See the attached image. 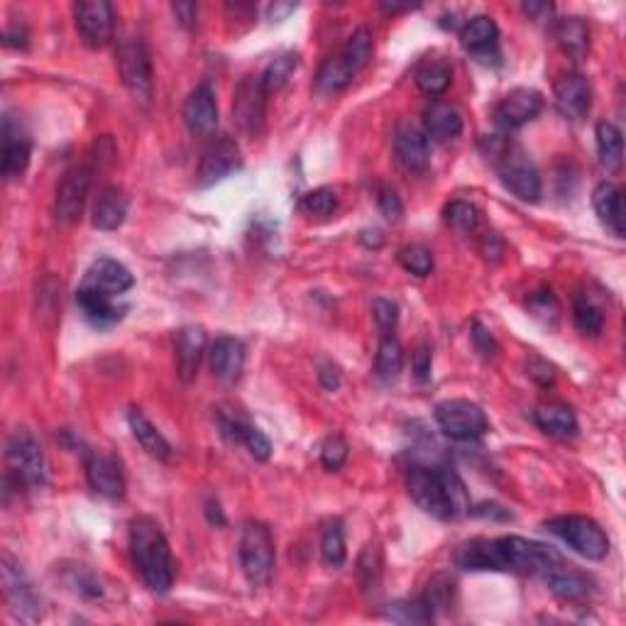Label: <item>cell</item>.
<instances>
[{"label": "cell", "mask_w": 626, "mask_h": 626, "mask_svg": "<svg viewBox=\"0 0 626 626\" xmlns=\"http://www.w3.org/2000/svg\"><path fill=\"white\" fill-rule=\"evenodd\" d=\"M411 499L436 519H458L470 512V497L463 480L448 468H424L414 465L406 475Z\"/></svg>", "instance_id": "cell-1"}, {"label": "cell", "mask_w": 626, "mask_h": 626, "mask_svg": "<svg viewBox=\"0 0 626 626\" xmlns=\"http://www.w3.org/2000/svg\"><path fill=\"white\" fill-rule=\"evenodd\" d=\"M130 556L142 582L157 595L172 590L174 585V558L167 536L150 516H140L130 524Z\"/></svg>", "instance_id": "cell-2"}, {"label": "cell", "mask_w": 626, "mask_h": 626, "mask_svg": "<svg viewBox=\"0 0 626 626\" xmlns=\"http://www.w3.org/2000/svg\"><path fill=\"white\" fill-rule=\"evenodd\" d=\"M115 67H118L120 81L130 91V96L147 106L155 93V74H152L150 52H147L145 42L137 37L120 40L118 52H115Z\"/></svg>", "instance_id": "cell-3"}, {"label": "cell", "mask_w": 626, "mask_h": 626, "mask_svg": "<svg viewBox=\"0 0 626 626\" xmlns=\"http://www.w3.org/2000/svg\"><path fill=\"white\" fill-rule=\"evenodd\" d=\"M499 553H502V573L516 575H546L548 570L563 563V558L551 546L538 541H529L521 536H502Z\"/></svg>", "instance_id": "cell-4"}, {"label": "cell", "mask_w": 626, "mask_h": 626, "mask_svg": "<svg viewBox=\"0 0 626 626\" xmlns=\"http://www.w3.org/2000/svg\"><path fill=\"white\" fill-rule=\"evenodd\" d=\"M553 536H558L570 551L587 560H602L609 553V536L597 521L587 516H558L546 524Z\"/></svg>", "instance_id": "cell-5"}, {"label": "cell", "mask_w": 626, "mask_h": 626, "mask_svg": "<svg viewBox=\"0 0 626 626\" xmlns=\"http://www.w3.org/2000/svg\"><path fill=\"white\" fill-rule=\"evenodd\" d=\"M494 157H497V172L504 189H509L516 199L526 203H536L541 199V174H538L534 162L519 147L502 142Z\"/></svg>", "instance_id": "cell-6"}, {"label": "cell", "mask_w": 626, "mask_h": 626, "mask_svg": "<svg viewBox=\"0 0 626 626\" xmlns=\"http://www.w3.org/2000/svg\"><path fill=\"white\" fill-rule=\"evenodd\" d=\"M8 482L15 487H42L47 482V460L40 443L27 431H18L8 441Z\"/></svg>", "instance_id": "cell-7"}, {"label": "cell", "mask_w": 626, "mask_h": 626, "mask_svg": "<svg viewBox=\"0 0 626 626\" xmlns=\"http://www.w3.org/2000/svg\"><path fill=\"white\" fill-rule=\"evenodd\" d=\"M277 563V551H274V538L265 524L250 521L245 524L243 536H240V565H243L245 578L252 585H267Z\"/></svg>", "instance_id": "cell-8"}, {"label": "cell", "mask_w": 626, "mask_h": 626, "mask_svg": "<svg viewBox=\"0 0 626 626\" xmlns=\"http://www.w3.org/2000/svg\"><path fill=\"white\" fill-rule=\"evenodd\" d=\"M436 424L450 441H477L490 431V421L482 406L468 402V399H448L441 402L433 411Z\"/></svg>", "instance_id": "cell-9"}, {"label": "cell", "mask_w": 626, "mask_h": 626, "mask_svg": "<svg viewBox=\"0 0 626 626\" xmlns=\"http://www.w3.org/2000/svg\"><path fill=\"white\" fill-rule=\"evenodd\" d=\"M0 573H3L5 600H8L15 617L25 619V622H40L42 619V600H40V595L35 592V587H32L30 578L25 575L23 565H20L18 560H13L10 556H3Z\"/></svg>", "instance_id": "cell-10"}, {"label": "cell", "mask_w": 626, "mask_h": 626, "mask_svg": "<svg viewBox=\"0 0 626 626\" xmlns=\"http://www.w3.org/2000/svg\"><path fill=\"white\" fill-rule=\"evenodd\" d=\"M267 96L269 93L262 86L260 76H245L238 86H235L233 96V123L238 125L240 133L255 137L265 128L267 115Z\"/></svg>", "instance_id": "cell-11"}, {"label": "cell", "mask_w": 626, "mask_h": 626, "mask_svg": "<svg viewBox=\"0 0 626 626\" xmlns=\"http://www.w3.org/2000/svg\"><path fill=\"white\" fill-rule=\"evenodd\" d=\"M76 32L89 49H103L113 42L115 13L108 0H81L74 5Z\"/></svg>", "instance_id": "cell-12"}, {"label": "cell", "mask_w": 626, "mask_h": 626, "mask_svg": "<svg viewBox=\"0 0 626 626\" xmlns=\"http://www.w3.org/2000/svg\"><path fill=\"white\" fill-rule=\"evenodd\" d=\"M243 167V155L233 137L221 135L213 137L211 145L203 150L199 172H196V184L199 186H213L225 177Z\"/></svg>", "instance_id": "cell-13"}, {"label": "cell", "mask_w": 626, "mask_h": 626, "mask_svg": "<svg viewBox=\"0 0 626 626\" xmlns=\"http://www.w3.org/2000/svg\"><path fill=\"white\" fill-rule=\"evenodd\" d=\"M543 111V96L536 89H514L509 91L494 108V123L504 133L524 128L526 123L538 118Z\"/></svg>", "instance_id": "cell-14"}, {"label": "cell", "mask_w": 626, "mask_h": 626, "mask_svg": "<svg viewBox=\"0 0 626 626\" xmlns=\"http://www.w3.org/2000/svg\"><path fill=\"white\" fill-rule=\"evenodd\" d=\"M91 189V169L74 167L57 186V218L64 223L81 221Z\"/></svg>", "instance_id": "cell-15"}, {"label": "cell", "mask_w": 626, "mask_h": 626, "mask_svg": "<svg viewBox=\"0 0 626 626\" xmlns=\"http://www.w3.org/2000/svg\"><path fill=\"white\" fill-rule=\"evenodd\" d=\"M81 287L96 289L108 296H120L135 287V277L123 262L111 260V257H98V260L86 269Z\"/></svg>", "instance_id": "cell-16"}, {"label": "cell", "mask_w": 626, "mask_h": 626, "mask_svg": "<svg viewBox=\"0 0 626 626\" xmlns=\"http://www.w3.org/2000/svg\"><path fill=\"white\" fill-rule=\"evenodd\" d=\"M86 480H89L91 490L101 494V497L106 499L125 497V475L113 455L106 453L86 455Z\"/></svg>", "instance_id": "cell-17"}, {"label": "cell", "mask_w": 626, "mask_h": 626, "mask_svg": "<svg viewBox=\"0 0 626 626\" xmlns=\"http://www.w3.org/2000/svg\"><path fill=\"white\" fill-rule=\"evenodd\" d=\"M556 108L563 118L585 120L592 108V86L582 74H565L556 81Z\"/></svg>", "instance_id": "cell-18"}, {"label": "cell", "mask_w": 626, "mask_h": 626, "mask_svg": "<svg viewBox=\"0 0 626 626\" xmlns=\"http://www.w3.org/2000/svg\"><path fill=\"white\" fill-rule=\"evenodd\" d=\"M184 123L194 135H213L218 128V101L208 84L196 86L184 103Z\"/></svg>", "instance_id": "cell-19"}, {"label": "cell", "mask_w": 626, "mask_h": 626, "mask_svg": "<svg viewBox=\"0 0 626 626\" xmlns=\"http://www.w3.org/2000/svg\"><path fill=\"white\" fill-rule=\"evenodd\" d=\"M177 353V375L181 382H191L199 375L203 355H206V331L201 326H186L174 340Z\"/></svg>", "instance_id": "cell-20"}, {"label": "cell", "mask_w": 626, "mask_h": 626, "mask_svg": "<svg viewBox=\"0 0 626 626\" xmlns=\"http://www.w3.org/2000/svg\"><path fill=\"white\" fill-rule=\"evenodd\" d=\"M208 362H211V372L218 380L235 384L245 370V345L230 336L216 338V343L211 345V353H208Z\"/></svg>", "instance_id": "cell-21"}, {"label": "cell", "mask_w": 626, "mask_h": 626, "mask_svg": "<svg viewBox=\"0 0 626 626\" xmlns=\"http://www.w3.org/2000/svg\"><path fill=\"white\" fill-rule=\"evenodd\" d=\"M455 565L470 573H502V553L497 538H475L455 551Z\"/></svg>", "instance_id": "cell-22"}, {"label": "cell", "mask_w": 626, "mask_h": 626, "mask_svg": "<svg viewBox=\"0 0 626 626\" xmlns=\"http://www.w3.org/2000/svg\"><path fill=\"white\" fill-rule=\"evenodd\" d=\"M592 208H595L597 218L609 233L624 238V194L617 184H612V181L597 184L592 191Z\"/></svg>", "instance_id": "cell-23"}, {"label": "cell", "mask_w": 626, "mask_h": 626, "mask_svg": "<svg viewBox=\"0 0 626 626\" xmlns=\"http://www.w3.org/2000/svg\"><path fill=\"white\" fill-rule=\"evenodd\" d=\"M394 152H397L399 164L406 172H426L431 164V150H428V137L424 130L414 128V125H404L394 140Z\"/></svg>", "instance_id": "cell-24"}, {"label": "cell", "mask_w": 626, "mask_h": 626, "mask_svg": "<svg viewBox=\"0 0 626 626\" xmlns=\"http://www.w3.org/2000/svg\"><path fill=\"white\" fill-rule=\"evenodd\" d=\"M460 42L475 57L487 59L490 54L497 52L499 42V27L490 15H475L468 23L460 27Z\"/></svg>", "instance_id": "cell-25"}, {"label": "cell", "mask_w": 626, "mask_h": 626, "mask_svg": "<svg viewBox=\"0 0 626 626\" xmlns=\"http://www.w3.org/2000/svg\"><path fill=\"white\" fill-rule=\"evenodd\" d=\"M424 133L436 142H450L463 133V115L446 101H436L426 108Z\"/></svg>", "instance_id": "cell-26"}, {"label": "cell", "mask_w": 626, "mask_h": 626, "mask_svg": "<svg viewBox=\"0 0 626 626\" xmlns=\"http://www.w3.org/2000/svg\"><path fill=\"white\" fill-rule=\"evenodd\" d=\"M543 580H546L548 590L563 602H582L590 597V580L565 563H558L556 568L548 570Z\"/></svg>", "instance_id": "cell-27"}, {"label": "cell", "mask_w": 626, "mask_h": 626, "mask_svg": "<svg viewBox=\"0 0 626 626\" xmlns=\"http://www.w3.org/2000/svg\"><path fill=\"white\" fill-rule=\"evenodd\" d=\"M128 208L130 199L125 196V191L118 186H108L101 191L96 206H93V225L98 230H118L128 218Z\"/></svg>", "instance_id": "cell-28"}, {"label": "cell", "mask_w": 626, "mask_h": 626, "mask_svg": "<svg viewBox=\"0 0 626 626\" xmlns=\"http://www.w3.org/2000/svg\"><path fill=\"white\" fill-rule=\"evenodd\" d=\"M534 421L536 426L541 428L543 433L553 438H573L578 433V419H575V411L570 406L558 404V402H548V404H538L534 411Z\"/></svg>", "instance_id": "cell-29"}, {"label": "cell", "mask_w": 626, "mask_h": 626, "mask_svg": "<svg viewBox=\"0 0 626 626\" xmlns=\"http://www.w3.org/2000/svg\"><path fill=\"white\" fill-rule=\"evenodd\" d=\"M76 304H79L81 313H84L91 323H96V326H111V323H118L125 313V309H120V306L115 304V296L101 294V291L86 287H79V291H76Z\"/></svg>", "instance_id": "cell-30"}, {"label": "cell", "mask_w": 626, "mask_h": 626, "mask_svg": "<svg viewBox=\"0 0 626 626\" xmlns=\"http://www.w3.org/2000/svg\"><path fill=\"white\" fill-rule=\"evenodd\" d=\"M30 142L20 133H13V125L5 118L3 123V177L8 181L20 179L30 167Z\"/></svg>", "instance_id": "cell-31"}, {"label": "cell", "mask_w": 626, "mask_h": 626, "mask_svg": "<svg viewBox=\"0 0 626 626\" xmlns=\"http://www.w3.org/2000/svg\"><path fill=\"white\" fill-rule=\"evenodd\" d=\"M128 424H130V431H133L135 441L140 443V448L145 450L147 455H152V458H157V460H172L174 450L172 446H169V441L157 431V426L152 424V421L147 419L140 409H130Z\"/></svg>", "instance_id": "cell-32"}, {"label": "cell", "mask_w": 626, "mask_h": 626, "mask_svg": "<svg viewBox=\"0 0 626 626\" xmlns=\"http://www.w3.org/2000/svg\"><path fill=\"white\" fill-rule=\"evenodd\" d=\"M553 35H556L560 49L565 54L575 59V62H582L590 52V27L582 18H563L553 25Z\"/></svg>", "instance_id": "cell-33"}, {"label": "cell", "mask_w": 626, "mask_h": 626, "mask_svg": "<svg viewBox=\"0 0 626 626\" xmlns=\"http://www.w3.org/2000/svg\"><path fill=\"white\" fill-rule=\"evenodd\" d=\"M404 370V348L394 333H382L375 355V372L384 382H394Z\"/></svg>", "instance_id": "cell-34"}, {"label": "cell", "mask_w": 626, "mask_h": 626, "mask_svg": "<svg viewBox=\"0 0 626 626\" xmlns=\"http://www.w3.org/2000/svg\"><path fill=\"white\" fill-rule=\"evenodd\" d=\"M355 71L345 64V59L336 54V57H328L326 62L321 64L316 76V91L321 96H336L343 89H348L350 81L355 79Z\"/></svg>", "instance_id": "cell-35"}, {"label": "cell", "mask_w": 626, "mask_h": 626, "mask_svg": "<svg viewBox=\"0 0 626 626\" xmlns=\"http://www.w3.org/2000/svg\"><path fill=\"white\" fill-rule=\"evenodd\" d=\"M595 137H597V155H600L602 167H607L609 172H617L624 162V140L619 128L614 123L602 120V123H597Z\"/></svg>", "instance_id": "cell-36"}, {"label": "cell", "mask_w": 626, "mask_h": 626, "mask_svg": "<svg viewBox=\"0 0 626 626\" xmlns=\"http://www.w3.org/2000/svg\"><path fill=\"white\" fill-rule=\"evenodd\" d=\"M64 582H67V587L74 595L84 597V600H103L106 597L103 580L86 565H71V568L64 570Z\"/></svg>", "instance_id": "cell-37"}, {"label": "cell", "mask_w": 626, "mask_h": 626, "mask_svg": "<svg viewBox=\"0 0 626 626\" xmlns=\"http://www.w3.org/2000/svg\"><path fill=\"white\" fill-rule=\"evenodd\" d=\"M372 49H375V42H372V32L367 30V27H358V30H355L353 35L348 37V42H345L340 57L345 59V64H348V67L353 69L355 74H360V71L365 69L367 64H370Z\"/></svg>", "instance_id": "cell-38"}, {"label": "cell", "mask_w": 626, "mask_h": 626, "mask_svg": "<svg viewBox=\"0 0 626 626\" xmlns=\"http://www.w3.org/2000/svg\"><path fill=\"white\" fill-rule=\"evenodd\" d=\"M382 568H384V558H382L380 543H367L358 558V580H360L362 590L375 592L377 587H380Z\"/></svg>", "instance_id": "cell-39"}, {"label": "cell", "mask_w": 626, "mask_h": 626, "mask_svg": "<svg viewBox=\"0 0 626 626\" xmlns=\"http://www.w3.org/2000/svg\"><path fill=\"white\" fill-rule=\"evenodd\" d=\"M296 67H299V54L296 52H284L279 57H274L272 62L267 64L265 74L260 76L262 86H265L267 93H274L289 84V79L294 76Z\"/></svg>", "instance_id": "cell-40"}, {"label": "cell", "mask_w": 626, "mask_h": 626, "mask_svg": "<svg viewBox=\"0 0 626 626\" xmlns=\"http://www.w3.org/2000/svg\"><path fill=\"white\" fill-rule=\"evenodd\" d=\"M450 81H453V71L443 62H424L416 69V86L426 96H441V93H446Z\"/></svg>", "instance_id": "cell-41"}, {"label": "cell", "mask_w": 626, "mask_h": 626, "mask_svg": "<svg viewBox=\"0 0 626 626\" xmlns=\"http://www.w3.org/2000/svg\"><path fill=\"white\" fill-rule=\"evenodd\" d=\"M387 617L397 624H411V626H421V624H431L436 619L433 609L428 607L424 597L419 600H399L394 604H389Z\"/></svg>", "instance_id": "cell-42"}, {"label": "cell", "mask_w": 626, "mask_h": 626, "mask_svg": "<svg viewBox=\"0 0 626 626\" xmlns=\"http://www.w3.org/2000/svg\"><path fill=\"white\" fill-rule=\"evenodd\" d=\"M573 318H575V326H578V331L582 333V336L595 338L602 333L604 313H602L600 306H597L587 294H580L578 299H575Z\"/></svg>", "instance_id": "cell-43"}, {"label": "cell", "mask_w": 626, "mask_h": 626, "mask_svg": "<svg viewBox=\"0 0 626 626\" xmlns=\"http://www.w3.org/2000/svg\"><path fill=\"white\" fill-rule=\"evenodd\" d=\"M345 556H348V551H345L343 526H340V521H333L321 536V558L328 568H340L345 563Z\"/></svg>", "instance_id": "cell-44"}, {"label": "cell", "mask_w": 626, "mask_h": 626, "mask_svg": "<svg viewBox=\"0 0 626 626\" xmlns=\"http://www.w3.org/2000/svg\"><path fill=\"white\" fill-rule=\"evenodd\" d=\"M455 595H458V590H455V580L450 578V575H436V578H431V582H428L424 600L428 607L433 609V614H436V612H448V609L455 604Z\"/></svg>", "instance_id": "cell-45"}, {"label": "cell", "mask_w": 626, "mask_h": 626, "mask_svg": "<svg viewBox=\"0 0 626 626\" xmlns=\"http://www.w3.org/2000/svg\"><path fill=\"white\" fill-rule=\"evenodd\" d=\"M446 223L458 233H472L480 223V211L468 201H450L446 206Z\"/></svg>", "instance_id": "cell-46"}, {"label": "cell", "mask_w": 626, "mask_h": 626, "mask_svg": "<svg viewBox=\"0 0 626 626\" xmlns=\"http://www.w3.org/2000/svg\"><path fill=\"white\" fill-rule=\"evenodd\" d=\"M338 208V191L331 186H321V189H313L301 199V211L309 213V216H331Z\"/></svg>", "instance_id": "cell-47"}, {"label": "cell", "mask_w": 626, "mask_h": 626, "mask_svg": "<svg viewBox=\"0 0 626 626\" xmlns=\"http://www.w3.org/2000/svg\"><path fill=\"white\" fill-rule=\"evenodd\" d=\"M399 262L406 272L416 274V277H428L433 269V255L424 245H406L399 250Z\"/></svg>", "instance_id": "cell-48"}, {"label": "cell", "mask_w": 626, "mask_h": 626, "mask_svg": "<svg viewBox=\"0 0 626 626\" xmlns=\"http://www.w3.org/2000/svg\"><path fill=\"white\" fill-rule=\"evenodd\" d=\"M348 443L343 441L340 436H331L326 438V443L321 446V463L323 468L328 470H340L345 465V460H348Z\"/></svg>", "instance_id": "cell-49"}, {"label": "cell", "mask_w": 626, "mask_h": 626, "mask_svg": "<svg viewBox=\"0 0 626 626\" xmlns=\"http://www.w3.org/2000/svg\"><path fill=\"white\" fill-rule=\"evenodd\" d=\"M529 309L536 318H541V321L546 323L558 321V301L556 296H553V291H536V294H531Z\"/></svg>", "instance_id": "cell-50"}, {"label": "cell", "mask_w": 626, "mask_h": 626, "mask_svg": "<svg viewBox=\"0 0 626 626\" xmlns=\"http://www.w3.org/2000/svg\"><path fill=\"white\" fill-rule=\"evenodd\" d=\"M372 316H375V323L380 326V331L384 333H394L399 323V306L389 299H375L372 304Z\"/></svg>", "instance_id": "cell-51"}, {"label": "cell", "mask_w": 626, "mask_h": 626, "mask_svg": "<svg viewBox=\"0 0 626 626\" xmlns=\"http://www.w3.org/2000/svg\"><path fill=\"white\" fill-rule=\"evenodd\" d=\"M431 362H433L431 345L421 343L419 348L414 350V355H411V370H414V377L421 384H426L428 380H431Z\"/></svg>", "instance_id": "cell-52"}, {"label": "cell", "mask_w": 626, "mask_h": 626, "mask_svg": "<svg viewBox=\"0 0 626 626\" xmlns=\"http://www.w3.org/2000/svg\"><path fill=\"white\" fill-rule=\"evenodd\" d=\"M472 343H475L477 353L485 360H492L494 355H497V340H494L492 333L487 331L482 323H475V326H472Z\"/></svg>", "instance_id": "cell-53"}, {"label": "cell", "mask_w": 626, "mask_h": 626, "mask_svg": "<svg viewBox=\"0 0 626 626\" xmlns=\"http://www.w3.org/2000/svg\"><path fill=\"white\" fill-rule=\"evenodd\" d=\"M377 203H380V211L387 221H399V218H402L404 203L397 196V191L382 189L380 196H377Z\"/></svg>", "instance_id": "cell-54"}, {"label": "cell", "mask_w": 626, "mask_h": 626, "mask_svg": "<svg viewBox=\"0 0 626 626\" xmlns=\"http://www.w3.org/2000/svg\"><path fill=\"white\" fill-rule=\"evenodd\" d=\"M526 375L531 377V380L541 384V387H551L553 382H556V372H553V365H548L546 360L541 358H534L526 365Z\"/></svg>", "instance_id": "cell-55"}, {"label": "cell", "mask_w": 626, "mask_h": 626, "mask_svg": "<svg viewBox=\"0 0 626 626\" xmlns=\"http://www.w3.org/2000/svg\"><path fill=\"white\" fill-rule=\"evenodd\" d=\"M172 13H174V18L179 20V25L194 27L196 18H199V5L196 3H174Z\"/></svg>", "instance_id": "cell-56"}, {"label": "cell", "mask_w": 626, "mask_h": 626, "mask_svg": "<svg viewBox=\"0 0 626 626\" xmlns=\"http://www.w3.org/2000/svg\"><path fill=\"white\" fill-rule=\"evenodd\" d=\"M5 47L13 49H25L27 47V30L23 25H10L3 35Z\"/></svg>", "instance_id": "cell-57"}, {"label": "cell", "mask_w": 626, "mask_h": 626, "mask_svg": "<svg viewBox=\"0 0 626 626\" xmlns=\"http://www.w3.org/2000/svg\"><path fill=\"white\" fill-rule=\"evenodd\" d=\"M318 380H321V387L326 389V392H336V389L340 387L338 367H333V365L321 367V372H318Z\"/></svg>", "instance_id": "cell-58"}, {"label": "cell", "mask_w": 626, "mask_h": 626, "mask_svg": "<svg viewBox=\"0 0 626 626\" xmlns=\"http://www.w3.org/2000/svg\"><path fill=\"white\" fill-rule=\"evenodd\" d=\"M524 13L529 15L531 20H536V23H541V20H551L553 5L551 3H526Z\"/></svg>", "instance_id": "cell-59"}, {"label": "cell", "mask_w": 626, "mask_h": 626, "mask_svg": "<svg viewBox=\"0 0 626 626\" xmlns=\"http://www.w3.org/2000/svg\"><path fill=\"white\" fill-rule=\"evenodd\" d=\"M206 514H208V521H211V524H216V526H223V524H225V516H223L221 504L213 502V499L206 504Z\"/></svg>", "instance_id": "cell-60"}, {"label": "cell", "mask_w": 626, "mask_h": 626, "mask_svg": "<svg viewBox=\"0 0 626 626\" xmlns=\"http://www.w3.org/2000/svg\"><path fill=\"white\" fill-rule=\"evenodd\" d=\"M360 243L367 245V247H375V250H377V247H382L384 238H382V233L377 228L375 230H365V233L360 235Z\"/></svg>", "instance_id": "cell-61"}, {"label": "cell", "mask_w": 626, "mask_h": 626, "mask_svg": "<svg viewBox=\"0 0 626 626\" xmlns=\"http://www.w3.org/2000/svg\"><path fill=\"white\" fill-rule=\"evenodd\" d=\"M294 8L296 5H272V8H269V15H272V20H279V18H284L287 13H291Z\"/></svg>", "instance_id": "cell-62"}, {"label": "cell", "mask_w": 626, "mask_h": 626, "mask_svg": "<svg viewBox=\"0 0 626 626\" xmlns=\"http://www.w3.org/2000/svg\"><path fill=\"white\" fill-rule=\"evenodd\" d=\"M382 10L384 13H392V15H397V13H406V10H411V5H389V3H382Z\"/></svg>", "instance_id": "cell-63"}]
</instances>
